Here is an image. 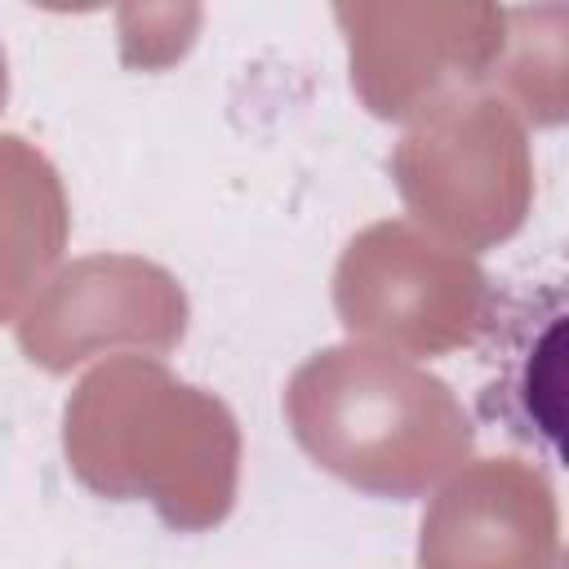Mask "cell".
<instances>
[{
	"label": "cell",
	"instance_id": "6da1fadb",
	"mask_svg": "<svg viewBox=\"0 0 569 569\" xmlns=\"http://www.w3.org/2000/svg\"><path fill=\"white\" fill-rule=\"evenodd\" d=\"M284 409L316 467L365 493L413 498L471 445L449 387L373 347L311 356L293 373Z\"/></svg>",
	"mask_w": 569,
	"mask_h": 569
},
{
	"label": "cell",
	"instance_id": "7a4b0ae2",
	"mask_svg": "<svg viewBox=\"0 0 569 569\" xmlns=\"http://www.w3.org/2000/svg\"><path fill=\"white\" fill-rule=\"evenodd\" d=\"M333 293L351 333L405 351H445L467 338L480 276L413 227L378 222L342 253Z\"/></svg>",
	"mask_w": 569,
	"mask_h": 569
},
{
	"label": "cell",
	"instance_id": "3957f363",
	"mask_svg": "<svg viewBox=\"0 0 569 569\" xmlns=\"http://www.w3.org/2000/svg\"><path fill=\"white\" fill-rule=\"evenodd\" d=\"M62 240H67V204L58 173L40 151L4 133L0 138V320L13 316V307L31 293L13 276L4 253L18 258L40 280L62 253Z\"/></svg>",
	"mask_w": 569,
	"mask_h": 569
}]
</instances>
